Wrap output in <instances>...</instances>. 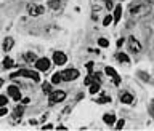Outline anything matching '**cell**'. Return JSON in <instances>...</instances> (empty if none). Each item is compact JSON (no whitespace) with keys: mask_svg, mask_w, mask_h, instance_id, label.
I'll list each match as a JSON object with an SVG mask.
<instances>
[{"mask_svg":"<svg viewBox=\"0 0 154 131\" xmlns=\"http://www.w3.org/2000/svg\"><path fill=\"white\" fill-rule=\"evenodd\" d=\"M7 102H8V99H7L5 96H0V106H5Z\"/></svg>","mask_w":154,"mask_h":131,"instance_id":"cb8c5ba5","label":"cell"},{"mask_svg":"<svg viewBox=\"0 0 154 131\" xmlns=\"http://www.w3.org/2000/svg\"><path fill=\"white\" fill-rule=\"evenodd\" d=\"M140 10H141V8H140V7H138V5L132 7V13H133V14H136V13H138V11H140Z\"/></svg>","mask_w":154,"mask_h":131,"instance_id":"d4e9b609","label":"cell"},{"mask_svg":"<svg viewBox=\"0 0 154 131\" xmlns=\"http://www.w3.org/2000/svg\"><path fill=\"white\" fill-rule=\"evenodd\" d=\"M8 94L15 99V101H19V99H21V93H19L18 86H13V85L8 86Z\"/></svg>","mask_w":154,"mask_h":131,"instance_id":"52a82bcc","label":"cell"},{"mask_svg":"<svg viewBox=\"0 0 154 131\" xmlns=\"http://www.w3.org/2000/svg\"><path fill=\"white\" fill-rule=\"evenodd\" d=\"M112 80H114V83H116V85H119V83H120V77H119V75H114Z\"/></svg>","mask_w":154,"mask_h":131,"instance_id":"484cf974","label":"cell"},{"mask_svg":"<svg viewBox=\"0 0 154 131\" xmlns=\"http://www.w3.org/2000/svg\"><path fill=\"white\" fill-rule=\"evenodd\" d=\"M61 77L64 82H72L79 78V70L77 69H66L64 72H61Z\"/></svg>","mask_w":154,"mask_h":131,"instance_id":"3957f363","label":"cell"},{"mask_svg":"<svg viewBox=\"0 0 154 131\" xmlns=\"http://www.w3.org/2000/svg\"><path fill=\"white\" fill-rule=\"evenodd\" d=\"M23 110H24V107L19 106L18 109H16V117H21V115H23Z\"/></svg>","mask_w":154,"mask_h":131,"instance_id":"7402d4cb","label":"cell"},{"mask_svg":"<svg viewBox=\"0 0 154 131\" xmlns=\"http://www.w3.org/2000/svg\"><path fill=\"white\" fill-rule=\"evenodd\" d=\"M66 99V93L61 90H56V91H50V106L51 104H56V102H61Z\"/></svg>","mask_w":154,"mask_h":131,"instance_id":"7a4b0ae2","label":"cell"},{"mask_svg":"<svg viewBox=\"0 0 154 131\" xmlns=\"http://www.w3.org/2000/svg\"><path fill=\"white\" fill-rule=\"evenodd\" d=\"M35 66H37L39 70H48V69H50V61H48L47 58L37 59V61H35Z\"/></svg>","mask_w":154,"mask_h":131,"instance_id":"8992f818","label":"cell"},{"mask_svg":"<svg viewBox=\"0 0 154 131\" xmlns=\"http://www.w3.org/2000/svg\"><path fill=\"white\" fill-rule=\"evenodd\" d=\"M109 101H111V99H109L108 96H106V98H101V99H98V102H109Z\"/></svg>","mask_w":154,"mask_h":131,"instance_id":"83f0119b","label":"cell"},{"mask_svg":"<svg viewBox=\"0 0 154 131\" xmlns=\"http://www.w3.org/2000/svg\"><path fill=\"white\" fill-rule=\"evenodd\" d=\"M11 48H13V38H11V37H7L5 42H3V50H5V51H10Z\"/></svg>","mask_w":154,"mask_h":131,"instance_id":"9c48e42d","label":"cell"},{"mask_svg":"<svg viewBox=\"0 0 154 131\" xmlns=\"http://www.w3.org/2000/svg\"><path fill=\"white\" fill-rule=\"evenodd\" d=\"M53 61H55V64L63 66L66 61H68V56H66L64 53H61V51H55L53 53Z\"/></svg>","mask_w":154,"mask_h":131,"instance_id":"5b68a950","label":"cell"},{"mask_svg":"<svg viewBox=\"0 0 154 131\" xmlns=\"http://www.w3.org/2000/svg\"><path fill=\"white\" fill-rule=\"evenodd\" d=\"M128 48H130L132 53H140L141 51V43L138 42L135 37H130L128 38Z\"/></svg>","mask_w":154,"mask_h":131,"instance_id":"277c9868","label":"cell"},{"mask_svg":"<svg viewBox=\"0 0 154 131\" xmlns=\"http://www.w3.org/2000/svg\"><path fill=\"white\" fill-rule=\"evenodd\" d=\"M116 58L119 59L120 62H128V56H127V54H124V53H117Z\"/></svg>","mask_w":154,"mask_h":131,"instance_id":"2e32d148","label":"cell"},{"mask_svg":"<svg viewBox=\"0 0 154 131\" xmlns=\"http://www.w3.org/2000/svg\"><path fill=\"white\" fill-rule=\"evenodd\" d=\"M120 14H122V7L120 5H117L116 7V11H114V14H112V21H119L120 19Z\"/></svg>","mask_w":154,"mask_h":131,"instance_id":"30bf717a","label":"cell"},{"mask_svg":"<svg viewBox=\"0 0 154 131\" xmlns=\"http://www.w3.org/2000/svg\"><path fill=\"white\" fill-rule=\"evenodd\" d=\"M124 125H125V122L124 120H119V122H117V125H116V128L117 130H122V128H124Z\"/></svg>","mask_w":154,"mask_h":131,"instance_id":"603a6c76","label":"cell"},{"mask_svg":"<svg viewBox=\"0 0 154 131\" xmlns=\"http://www.w3.org/2000/svg\"><path fill=\"white\" fill-rule=\"evenodd\" d=\"M51 82L53 83H61L63 82V77H61V72H58V74H55L53 77H51Z\"/></svg>","mask_w":154,"mask_h":131,"instance_id":"e0dca14e","label":"cell"},{"mask_svg":"<svg viewBox=\"0 0 154 131\" xmlns=\"http://www.w3.org/2000/svg\"><path fill=\"white\" fill-rule=\"evenodd\" d=\"M16 77H27V78H32L34 82L40 80V75H39L37 72H34V70H26V69L18 70V72L11 74V78H16Z\"/></svg>","mask_w":154,"mask_h":131,"instance_id":"6da1fadb","label":"cell"},{"mask_svg":"<svg viewBox=\"0 0 154 131\" xmlns=\"http://www.w3.org/2000/svg\"><path fill=\"white\" fill-rule=\"evenodd\" d=\"M2 83H3V80H2V78H0V85H2Z\"/></svg>","mask_w":154,"mask_h":131,"instance_id":"d6a6232c","label":"cell"},{"mask_svg":"<svg viewBox=\"0 0 154 131\" xmlns=\"http://www.w3.org/2000/svg\"><path fill=\"white\" fill-rule=\"evenodd\" d=\"M106 7H108V10H111V8H112V3L108 0V2H106Z\"/></svg>","mask_w":154,"mask_h":131,"instance_id":"4dcf8cb0","label":"cell"},{"mask_svg":"<svg viewBox=\"0 0 154 131\" xmlns=\"http://www.w3.org/2000/svg\"><path fill=\"white\" fill-rule=\"evenodd\" d=\"M42 130H53V125H43Z\"/></svg>","mask_w":154,"mask_h":131,"instance_id":"f1b7e54d","label":"cell"},{"mask_svg":"<svg viewBox=\"0 0 154 131\" xmlns=\"http://www.w3.org/2000/svg\"><path fill=\"white\" fill-rule=\"evenodd\" d=\"M24 61H27V62H35V61H37V58H35L34 53H26L24 54Z\"/></svg>","mask_w":154,"mask_h":131,"instance_id":"9a60e30c","label":"cell"},{"mask_svg":"<svg viewBox=\"0 0 154 131\" xmlns=\"http://www.w3.org/2000/svg\"><path fill=\"white\" fill-rule=\"evenodd\" d=\"M103 120L108 123V125H114V123H116V117H114V115H111V114H106L104 117H103Z\"/></svg>","mask_w":154,"mask_h":131,"instance_id":"4fadbf2b","label":"cell"},{"mask_svg":"<svg viewBox=\"0 0 154 131\" xmlns=\"http://www.w3.org/2000/svg\"><path fill=\"white\" fill-rule=\"evenodd\" d=\"M122 102H124V104H132V101H133V96L130 93H124L122 94Z\"/></svg>","mask_w":154,"mask_h":131,"instance_id":"7c38bea8","label":"cell"},{"mask_svg":"<svg viewBox=\"0 0 154 131\" xmlns=\"http://www.w3.org/2000/svg\"><path fill=\"white\" fill-rule=\"evenodd\" d=\"M31 102V99L29 98H26V99H23V104H29Z\"/></svg>","mask_w":154,"mask_h":131,"instance_id":"1f68e13d","label":"cell"},{"mask_svg":"<svg viewBox=\"0 0 154 131\" xmlns=\"http://www.w3.org/2000/svg\"><path fill=\"white\" fill-rule=\"evenodd\" d=\"M100 91V82H92L90 83V94H95Z\"/></svg>","mask_w":154,"mask_h":131,"instance_id":"8fae6325","label":"cell"},{"mask_svg":"<svg viewBox=\"0 0 154 131\" xmlns=\"http://www.w3.org/2000/svg\"><path fill=\"white\" fill-rule=\"evenodd\" d=\"M104 72L108 74L109 77H114V75H117V74H116V70H114L112 67H109V66H108V67H106V69H104Z\"/></svg>","mask_w":154,"mask_h":131,"instance_id":"ac0fdd59","label":"cell"},{"mask_svg":"<svg viewBox=\"0 0 154 131\" xmlns=\"http://www.w3.org/2000/svg\"><path fill=\"white\" fill-rule=\"evenodd\" d=\"M43 13V7H37V5H29V14L31 16H39Z\"/></svg>","mask_w":154,"mask_h":131,"instance_id":"ba28073f","label":"cell"},{"mask_svg":"<svg viewBox=\"0 0 154 131\" xmlns=\"http://www.w3.org/2000/svg\"><path fill=\"white\" fill-rule=\"evenodd\" d=\"M85 67H87L88 70H92V69H93V62H87V66H85Z\"/></svg>","mask_w":154,"mask_h":131,"instance_id":"f546056e","label":"cell"},{"mask_svg":"<svg viewBox=\"0 0 154 131\" xmlns=\"http://www.w3.org/2000/svg\"><path fill=\"white\" fill-rule=\"evenodd\" d=\"M98 45L103 46V48H106V46H109V42L106 40V38H100V40H98Z\"/></svg>","mask_w":154,"mask_h":131,"instance_id":"d6986e66","label":"cell"},{"mask_svg":"<svg viewBox=\"0 0 154 131\" xmlns=\"http://www.w3.org/2000/svg\"><path fill=\"white\" fill-rule=\"evenodd\" d=\"M111 22H112V16H106L103 19V26H109Z\"/></svg>","mask_w":154,"mask_h":131,"instance_id":"ffe728a7","label":"cell"},{"mask_svg":"<svg viewBox=\"0 0 154 131\" xmlns=\"http://www.w3.org/2000/svg\"><path fill=\"white\" fill-rule=\"evenodd\" d=\"M8 114V110L5 109V107H2V109H0V117H3V115H7Z\"/></svg>","mask_w":154,"mask_h":131,"instance_id":"4316f807","label":"cell"},{"mask_svg":"<svg viewBox=\"0 0 154 131\" xmlns=\"http://www.w3.org/2000/svg\"><path fill=\"white\" fill-rule=\"evenodd\" d=\"M42 88H43V91H45V93H50V91H51L50 83H43V85H42Z\"/></svg>","mask_w":154,"mask_h":131,"instance_id":"44dd1931","label":"cell"},{"mask_svg":"<svg viewBox=\"0 0 154 131\" xmlns=\"http://www.w3.org/2000/svg\"><path fill=\"white\" fill-rule=\"evenodd\" d=\"M13 66H15V62H13V59H11V58H5V59H3V67H5V69H11Z\"/></svg>","mask_w":154,"mask_h":131,"instance_id":"5bb4252c","label":"cell"}]
</instances>
